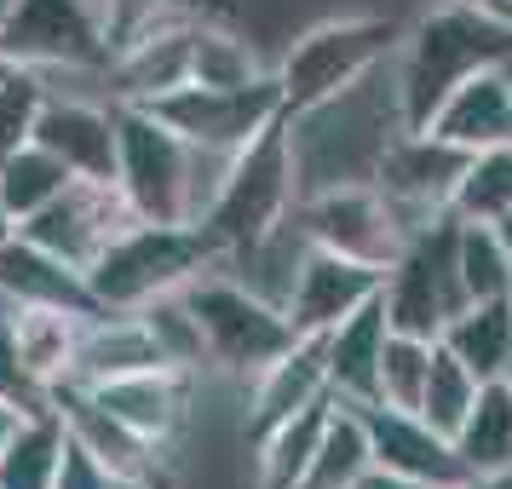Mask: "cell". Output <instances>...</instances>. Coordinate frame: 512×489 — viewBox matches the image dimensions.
<instances>
[{
    "label": "cell",
    "mask_w": 512,
    "mask_h": 489,
    "mask_svg": "<svg viewBox=\"0 0 512 489\" xmlns=\"http://www.w3.org/2000/svg\"><path fill=\"white\" fill-rule=\"evenodd\" d=\"M357 489H432V484H415V478H397V472H380V466H369V472L357 478Z\"/></svg>",
    "instance_id": "40"
},
{
    "label": "cell",
    "mask_w": 512,
    "mask_h": 489,
    "mask_svg": "<svg viewBox=\"0 0 512 489\" xmlns=\"http://www.w3.org/2000/svg\"><path fill=\"white\" fill-rule=\"evenodd\" d=\"M190 81L196 87H248V81H259V58L242 35L202 18L196 41H190Z\"/></svg>",
    "instance_id": "34"
},
{
    "label": "cell",
    "mask_w": 512,
    "mask_h": 489,
    "mask_svg": "<svg viewBox=\"0 0 512 489\" xmlns=\"http://www.w3.org/2000/svg\"><path fill=\"white\" fill-rule=\"evenodd\" d=\"M328 392V374H323V334H300L294 346L282 351L271 369L254 374V415H248V443H259L271 426L317 403Z\"/></svg>",
    "instance_id": "22"
},
{
    "label": "cell",
    "mask_w": 512,
    "mask_h": 489,
    "mask_svg": "<svg viewBox=\"0 0 512 489\" xmlns=\"http://www.w3.org/2000/svg\"><path fill=\"white\" fill-rule=\"evenodd\" d=\"M438 346L455 351L466 369H472L478 386L484 380H507V369H512V305L507 300H472L466 311H455L443 323Z\"/></svg>",
    "instance_id": "25"
},
{
    "label": "cell",
    "mask_w": 512,
    "mask_h": 489,
    "mask_svg": "<svg viewBox=\"0 0 512 489\" xmlns=\"http://www.w3.org/2000/svg\"><path fill=\"white\" fill-rule=\"evenodd\" d=\"M52 489H133V484H121L110 466H98L81 443H64V461H58V478H52Z\"/></svg>",
    "instance_id": "39"
},
{
    "label": "cell",
    "mask_w": 512,
    "mask_h": 489,
    "mask_svg": "<svg viewBox=\"0 0 512 489\" xmlns=\"http://www.w3.org/2000/svg\"><path fill=\"white\" fill-rule=\"evenodd\" d=\"M374 466L369 455V432H363V415L334 397V409H328V426L323 438H317V455L305 466L300 489H357V478Z\"/></svg>",
    "instance_id": "28"
},
{
    "label": "cell",
    "mask_w": 512,
    "mask_h": 489,
    "mask_svg": "<svg viewBox=\"0 0 512 489\" xmlns=\"http://www.w3.org/2000/svg\"><path fill=\"white\" fill-rule=\"evenodd\" d=\"M0 58L12 70H110V35L93 0H12L0 12Z\"/></svg>",
    "instance_id": "8"
},
{
    "label": "cell",
    "mask_w": 512,
    "mask_h": 489,
    "mask_svg": "<svg viewBox=\"0 0 512 489\" xmlns=\"http://www.w3.org/2000/svg\"><path fill=\"white\" fill-rule=\"evenodd\" d=\"M363 415V432H369V455L380 472H397V478H415V484L432 489H455L461 478H472L455 455V438L432 432L420 415L409 409H386V403H351Z\"/></svg>",
    "instance_id": "13"
},
{
    "label": "cell",
    "mask_w": 512,
    "mask_h": 489,
    "mask_svg": "<svg viewBox=\"0 0 512 489\" xmlns=\"http://www.w3.org/2000/svg\"><path fill=\"white\" fill-rule=\"evenodd\" d=\"M455 455H461L466 472H512V386L507 380H484L478 386L461 432H455Z\"/></svg>",
    "instance_id": "27"
},
{
    "label": "cell",
    "mask_w": 512,
    "mask_h": 489,
    "mask_svg": "<svg viewBox=\"0 0 512 489\" xmlns=\"http://www.w3.org/2000/svg\"><path fill=\"white\" fill-rule=\"evenodd\" d=\"M294 208H300V150H294V121L277 116L236 156H225L213 202L196 225L219 242V254H248L265 248Z\"/></svg>",
    "instance_id": "2"
},
{
    "label": "cell",
    "mask_w": 512,
    "mask_h": 489,
    "mask_svg": "<svg viewBox=\"0 0 512 489\" xmlns=\"http://www.w3.org/2000/svg\"><path fill=\"white\" fill-rule=\"evenodd\" d=\"M12 236H18V219H12V213L0 208V242H12Z\"/></svg>",
    "instance_id": "44"
},
{
    "label": "cell",
    "mask_w": 512,
    "mask_h": 489,
    "mask_svg": "<svg viewBox=\"0 0 512 489\" xmlns=\"http://www.w3.org/2000/svg\"><path fill=\"white\" fill-rule=\"evenodd\" d=\"M455 489H512V472H472Z\"/></svg>",
    "instance_id": "41"
},
{
    "label": "cell",
    "mask_w": 512,
    "mask_h": 489,
    "mask_svg": "<svg viewBox=\"0 0 512 489\" xmlns=\"http://www.w3.org/2000/svg\"><path fill=\"white\" fill-rule=\"evenodd\" d=\"M495 236H501V248H507V254H512V208L501 213V219H495Z\"/></svg>",
    "instance_id": "43"
},
{
    "label": "cell",
    "mask_w": 512,
    "mask_h": 489,
    "mask_svg": "<svg viewBox=\"0 0 512 489\" xmlns=\"http://www.w3.org/2000/svg\"><path fill=\"white\" fill-rule=\"evenodd\" d=\"M6 323H12V346L24 357V369L41 380V386H58L70 380L75 369V346H81V323L64 305H6Z\"/></svg>",
    "instance_id": "24"
},
{
    "label": "cell",
    "mask_w": 512,
    "mask_h": 489,
    "mask_svg": "<svg viewBox=\"0 0 512 489\" xmlns=\"http://www.w3.org/2000/svg\"><path fill=\"white\" fill-rule=\"evenodd\" d=\"M426 133L461 144L466 156H472V150L512 144V98H507L501 70H484V75H472V81H461V87H455V93L432 110Z\"/></svg>",
    "instance_id": "23"
},
{
    "label": "cell",
    "mask_w": 512,
    "mask_h": 489,
    "mask_svg": "<svg viewBox=\"0 0 512 489\" xmlns=\"http://www.w3.org/2000/svg\"><path fill=\"white\" fill-rule=\"evenodd\" d=\"M501 18H507V24H512V6H501Z\"/></svg>",
    "instance_id": "47"
},
{
    "label": "cell",
    "mask_w": 512,
    "mask_h": 489,
    "mask_svg": "<svg viewBox=\"0 0 512 489\" xmlns=\"http://www.w3.org/2000/svg\"><path fill=\"white\" fill-rule=\"evenodd\" d=\"M397 47H403V70H397V121H403V127H426L432 110H438L461 81L512 64V24L495 12V6L455 0V6H443V12H432V18H420Z\"/></svg>",
    "instance_id": "1"
},
{
    "label": "cell",
    "mask_w": 512,
    "mask_h": 489,
    "mask_svg": "<svg viewBox=\"0 0 512 489\" xmlns=\"http://www.w3.org/2000/svg\"><path fill=\"white\" fill-rule=\"evenodd\" d=\"M386 305L374 294L369 305H357L351 317L323 334V374L328 392L340 403H374V374H380V346H386Z\"/></svg>",
    "instance_id": "20"
},
{
    "label": "cell",
    "mask_w": 512,
    "mask_h": 489,
    "mask_svg": "<svg viewBox=\"0 0 512 489\" xmlns=\"http://www.w3.org/2000/svg\"><path fill=\"white\" fill-rule=\"evenodd\" d=\"M35 144L52 150L75 179H98L116 185V116L98 104H70V98H47L35 116Z\"/></svg>",
    "instance_id": "18"
},
{
    "label": "cell",
    "mask_w": 512,
    "mask_h": 489,
    "mask_svg": "<svg viewBox=\"0 0 512 489\" xmlns=\"http://www.w3.org/2000/svg\"><path fill=\"white\" fill-rule=\"evenodd\" d=\"M0 300L6 305H64L75 317H98V300L87 277L64 265L58 254L35 248L29 236L0 242Z\"/></svg>",
    "instance_id": "19"
},
{
    "label": "cell",
    "mask_w": 512,
    "mask_h": 489,
    "mask_svg": "<svg viewBox=\"0 0 512 489\" xmlns=\"http://www.w3.org/2000/svg\"><path fill=\"white\" fill-rule=\"evenodd\" d=\"M196 24H202V12H190V18H162V24L139 29V35L110 58L116 104H144V98H156V93L185 87L190 81V41H196Z\"/></svg>",
    "instance_id": "17"
},
{
    "label": "cell",
    "mask_w": 512,
    "mask_h": 489,
    "mask_svg": "<svg viewBox=\"0 0 512 489\" xmlns=\"http://www.w3.org/2000/svg\"><path fill=\"white\" fill-rule=\"evenodd\" d=\"M18 409H12V403H6V397H0V449H6V438H12V432H18Z\"/></svg>",
    "instance_id": "42"
},
{
    "label": "cell",
    "mask_w": 512,
    "mask_h": 489,
    "mask_svg": "<svg viewBox=\"0 0 512 489\" xmlns=\"http://www.w3.org/2000/svg\"><path fill=\"white\" fill-rule=\"evenodd\" d=\"M507 208H512V144L472 150L461 167V179H455L449 213L466 219V225H495Z\"/></svg>",
    "instance_id": "30"
},
{
    "label": "cell",
    "mask_w": 512,
    "mask_h": 489,
    "mask_svg": "<svg viewBox=\"0 0 512 489\" xmlns=\"http://www.w3.org/2000/svg\"><path fill=\"white\" fill-rule=\"evenodd\" d=\"M507 305H512V288H507Z\"/></svg>",
    "instance_id": "49"
},
{
    "label": "cell",
    "mask_w": 512,
    "mask_h": 489,
    "mask_svg": "<svg viewBox=\"0 0 512 489\" xmlns=\"http://www.w3.org/2000/svg\"><path fill=\"white\" fill-rule=\"evenodd\" d=\"M455 265H461L466 300H507L512 254L501 248L495 225H466V219H461V236H455Z\"/></svg>",
    "instance_id": "35"
},
{
    "label": "cell",
    "mask_w": 512,
    "mask_h": 489,
    "mask_svg": "<svg viewBox=\"0 0 512 489\" xmlns=\"http://www.w3.org/2000/svg\"><path fill=\"white\" fill-rule=\"evenodd\" d=\"M380 282H386V271H374V265L311 248L300 259V271H294V288H288L282 311H288L294 334H328L340 317H351L357 305H369L380 294Z\"/></svg>",
    "instance_id": "14"
},
{
    "label": "cell",
    "mask_w": 512,
    "mask_h": 489,
    "mask_svg": "<svg viewBox=\"0 0 512 489\" xmlns=\"http://www.w3.org/2000/svg\"><path fill=\"white\" fill-rule=\"evenodd\" d=\"M185 311L196 334H202V363H219L225 374H242L254 380L259 369H271L282 351L294 346L300 334L288 323V311L271 300L248 294L242 282H225V277H190L185 288Z\"/></svg>",
    "instance_id": "6"
},
{
    "label": "cell",
    "mask_w": 512,
    "mask_h": 489,
    "mask_svg": "<svg viewBox=\"0 0 512 489\" xmlns=\"http://www.w3.org/2000/svg\"><path fill=\"white\" fill-rule=\"evenodd\" d=\"M64 420L58 415H29L0 449V489H52L58 461H64Z\"/></svg>",
    "instance_id": "29"
},
{
    "label": "cell",
    "mask_w": 512,
    "mask_h": 489,
    "mask_svg": "<svg viewBox=\"0 0 512 489\" xmlns=\"http://www.w3.org/2000/svg\"><path fill=\"white\" fill-rule=\"evenodd\" d=\"M328 409H334V392H323L317 403L294 409L282 426H271L254 443L259 449V489H300L305 466L317 455V438H323V426H328Z\"/></svg>",
    "instance_id": "26"
},
{
    "label": "cell",
    "mask_w": 512,
    "mask_h": 489,
    "mask_svg": "<svg viewBox=\"0 0 512 489\" xmlns=\"http://www.w3.org/2000/svg\"><path fill=\"white\" fill-rule=\"evenodd\" d=\"M455 236L461 219L438 213L432 225H420L403 254L386 265L380 282V305H386V328L392 334H415V340H438L443 323L466 311V288H461V265H455Z\"/></svg>",
    "instance_id": "7"
},
{
    "label": "cell",
    "mask_w": 512,
    "mask_h": 489,
    "mask_svg": "<svg viewBox=\"0 0 512 489\" xmlns=\"http://www.w3.org/2000/svg\"><path fill=\"white\" fill-rule=\"evenodd\" d=\"M507 386H512V369H507Z\"/></svg>",
    "instance_id": "50"
},
{
    "label": "cell",
    "mask_w": 512,
    "mask_h": 489,
    "mask_svg": "<svg viewBox=\"0 0 512 489\" xmlns=\"http://www.w3.org/2000/svg\"><path fill=\"white\" fill-rule=\"evenodd\" d=\"M144 110L156 121H167L179 139H190L196 150H213V156H236L242 144L254 139L265 121L282 116V87L277 75H259L248 87H173V93L144 98Z\"/></svg>",
    "instance_id": "9"
},
{
    "label": "cell",
    "mask_w": 512,
    "mask_h": 489,
    "mask_svg": "<svg viewBox=\"0 0 512 489\" xmlns=\"http://www.w3.org/2000/svg\"><path fill=\"white\" fill-rule=\"evenodd\" d=\"M219 265V242L202 225H150L133 219L127 231L87 265L98 311H139V305L179 294L190 277Z\"/></svg>",
    "instance_id": "4"
},
{
    "label": "cell",
    "mask_w": 512,
    "mask_h": 489,
    "mask_svg": "<svg viewBox=\"0 0 512 489\" xmlns=\"http://www.w3.org/2000/svg\"><path fill=\"white\" fill-rule=\"evenodd\" d=\"M0 305H6V300H0Z\"/></svg>",
    "instance_id": "51"
},
{
    "label": "cell",
    "mask_w": 512,
    "mask_h": 489,
    "mask_svg": "<svg viewBox=\"0 0 512 489\" xmlns=\"http://www.w3.org/2000/svg\"><path fill=\"white\" fill-rule=\"evenodd\" d=\"M432 346H438V340L386 334V346H380V374H374V403L415 415L420 392H426V369H432Z\"/></svg>",
    "instance_id": "33"
},
{
    "label": "cell",
    "mask_w": 512,
    "mask_h": 489,
    "mask_svg": "<svg viewBox=\"0 0 512 489\" xmlns=\"http://www.w3.org/2000/svg\"><path fill=\"white\" fill-rule=\"evenodd\" d=\"M472 397H478L472 369H466L449 346H432V369H426V392H420L415 415L426 420L432 432L455 438V432H461V420H466V409H472Z\"/></svg>",
    "instance_id": "32"
},
{
    "label": "cell",
    "mask_w": 512,
    "mask_h": 489,
    "mask_svg": "<svg viewBox=\"0 0 512 489\" xmlns=\"http://www.w3.org/2000/svg\"><path fill=\"white\" fill-rule=\"evenodd\" d=\"M478 6H495V12H501V6H512V0H478Z\"/></svg>",
    "instance_id": "46"
},
{
    "label": "cell",
    "mask_w": 512,
    "mask_h": 489,
    "mask_svg": "<svg viewBox=\"0 0 512 489\" xmlns=\"http://www.w3.org/2000/svg\"><path fill=\"white\" fill-rule=\"evenodd\" d=\"M461 167H466L461 144L438 139V133H426V127H403L397 139L380 144L369 185L386 196V208L397 213L403 236H415L420 225H432L438 213H449V196H455Z\"/></svg>",
    "instance_id": "10"
},
{
    "label": "cell",
    "mask_w": 512,
    "mask_h": 489,
    "mask_svg": "<svg viewBox=\"0 0 512 489\" xmlns=\"http://www.w3.org/2000/svg\"><path fill=\"white\" fill-rule=\"evenodd\" d=\"M81 386V380H75ZM87 392L121 420V426H133L144 443H156L162 449L173 432H179V420H185V403H190V369H173V363H156V369H133V374H110V380H98Z\"/></svg>",
    "instance_id": "16"
},
{
    "label": "cell",
    "mask_w": 512,
    "mask_h": 489,
    "mask_svg": "<svg viewBox=\"0 0 512 489\" xmlns=\"http://www.w3.org/2000/svg\"><path fill=\"white\" fill-rule=\"evenodd\" d=\"M501 81H507V98H512V64H501Z\"/></svg>",
    "instance_id": "45"
},
{
    "label": "cell",
    "mask_w": 512,
    "mask_h": 489,
    "mask_svg": "<svg viewBox=\"0 0 512 489\" xmlns=\"http://www.w3.org/2000/svg\"><path fill=\"white\" fill-rule=\"evenodd\" d=\"M133 225V208H127V196L116 185H98V179H70V185L52 196L41 213H29L18 236H29L35 248H47L58 254L64 265H75L81 277H87V265H93L121 231Z\"/></svg>",
    "instance_id": "12"
},
{
    "label": "cell",
    "mask_w": 512,
    "mask_h": 489,
    "mask_svg": "<svg viewBox=\"0 0 512 489\" xmlns=\"http://www.w3.org/2000/svg\"><path fill=\"white\" fill-rule=\"evenodd\" d=\"M0 70H12V64H6V58H0Z\"/></svg>",
    "instance_id": "48"
},
{
    "label": "cell",
    "mask_w": 512,
    "mask_h": 489,
    "mask_svg": "<svg viewBox=\"0 0 512 489\" xmlns=\"http://www.w3.org/2000/svg\"><path fill=\"white\" fill-rule=\"evenodd\" d=\"M116 116V190L127 196L133 219L150 225H196L213 190H202V162L213 150H196L144 104H110Z\"/></svg>",
    "instance_id": "3"
},
{
    "label": "cell",
    "mask_w": 512,
    "mask_h": 489,
    "mask_svg": "<svg viewBox=\"0 0 512 489\" xmlns=\"http://www.w3.org/2000/svg\"><path fill=\"white\" fill-rule=\"evenodd\" d=\"M300 225L311 236V248H328V254H346L357 265H374L386 271L397 254H403V225L397 213L386 208V196L357 179V185H328V190H311L300 202Z\"/></svg>",
    "instance_id": "11"
},
{
    "label": "cell",
    "mask_w": 512,
    "mask_h": 489,
    "mask_svg": "<svg viewBox=\"0 0 512 489\" xmlns=\"http://www.w3.org/2000/svg\"><path fill=\"white\" fill-rule=\"evenodd\" d=\"M70 179H75L70 167L58 162L52 150H41V144L29 139L18 156H6V162H0V208L24 225L29 213H41L58 190L70 185Z\"/></svg>",
    "instance_id": "31"
},
{
    "label": "cell",
    "mask_w": 512,
    "mask_h": 489,
    "mask_svg": "<svg viewBox=\"0 0 512 489\" xmlns=\"http://www.w3.org/2000/svg\"><path fill=\"white\" fill-rule=\"evenodd\" d=\"M0 397L18 409V415H52V386H41L35 374L24 369V357L12 346V323H6V305H0Z\"/></svg>",
    "instance_id": "38"
},
{
    "label": "cell",
    "mask_w": 512,
    "mask_h": 489,
    "mask_svg": "<svg viewBox=\"0 0 512 489\" xmlns=\"http://www.w3.org/2000/svg\"><path fill=\"white\" fill-rule=\"evenodd\" d=\"M41 104H47V87L35 81V70H0V162L35 139Z\"/></svg>",
    "instance_id": "36"
},
{
    "label": "cell",
    "mask_w": 512,
    "mask_h": 489,
    "mask_svg": "<svg viewBox=\"0 0 512 489\" xmlns=\"http://www.w3.org/2000/svg\"><path fill=\"white\" fill-rule=\"evenodd\" d=\"M208 0H104L98 12H104V35H110V52H121L139 29L162 24V18H190V12H202Z\"/></svg>",
    "instance_id": "37"
},
{
    "label": "cell",
    "mask_w": 512,
    "mask_h": 489,
    "mask_svg": "<svg viewBox=\"0 0 512 489\" xmlns=\"http://www.w3.org/2000/svg\"><path fill=\"white\" fill-rule=\"evenodd\" d=\"M397 41H403V29L392 18H328V24L305 29L277 70L282 116L305 121V116H317V110H328L363 75L380 70L397 52Z\"/></svg>",
    "instance_id": "5"
},
{
    "label": "cell",
    "mask_w": 512,
    "mask_h": 489,
    "mask_svg": "<svg viewBox=\"0 0 512 489\" xmlns=\"http://www.w3.org/2000/svg\"><path fill=\"white\" fill-rule=\"evenodd\" d=\"M167 363V351L156 346V334L139 311H98L81 323V346H75V369L70 380L81 386H98L110 374H133V369H156ZM179 369V363H173Z\"/></svg>",
    "instance_id": "21"
},
{
    "label": "cell",
    "mask_w": 512,
    "mask_h": 489,
    "mask_svg": "<svg viewBox=\"0 0 512 489\" xmlns=\"http://www.w3.org/2000/svg\"><path fill=\"white\" fill-rule=\"evenodd\" d=\"M52 415L64 420V432H70L98 466H110L121 484H133V489L156 484V443H144L133 426H121L87 386L58 380V386H52Z\"/></svg>",
    "instance_id": "15"
}]
</instances>
